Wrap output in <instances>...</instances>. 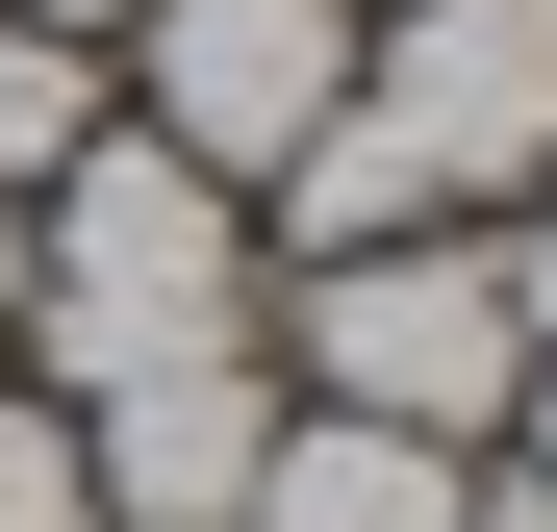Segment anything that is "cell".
I'll list each match as a JSON object with an SVG mask.
<instances>
[{
	"instance_id": "12",
	"label": "cell",
	"mask_w": 557,
	"mask_h": 532,
	"mask_svg": "<svg viewBox=\"0 0 557 532\" xmlns=\"http://www.w3.org/2000/svg\"><path fill=\"white\" fill-rule=\"evenodd\" d=\"M0 355H26V203H0Z\"/></svg>"
},
{
	"instance_id": "1",
	"label": "cell",
	"mask_w": 557,
	"mask_h": 532,
	"mask_svg": "<svg viewBox=\"0 0 557 532\" xmlns=\"http://www.w3.org/2000/svg\"><path fill=\"white\" fill-rule=\"evenodd\" d=\"M228 330H253V203L102 102V152L26 203V355L51 381H152V355H228Z\"/></svg>"
},
{
	"instance_id": "10",
	"label": "cell",
	"mask_w": 557,
	"mask_h": 532,
	"mask_svg": "<svg viewBox=\"0 0 557 532\" xmlns=\"http://www.w3.org/2000/svg\"><path fill=\"white\" fill-rule=\"evenodd\" d=\"M456 532H557V482H532V457H482V482H456Z\"/></svg>"
},
{
	"instance_id": "2",
	"label": "cell",
	"mask_w": 557,
	"mask_h": 532,
	"mask_svg": "<svg viewBox=\"0 0 557 532\" xmlns=\"http://www.w3.org/2000/svg\"><path fill=\"white\" fill-rule=\"evenodd\" d=\"M305 381L278 406H355V431H456V457H507V381H532V305L482 228H381V253H305Z\"/></svg>"
},
{
	"instance_id": "9",
	"label": "cell",
	"mask_w": 557,
	"mask_h": 532,
	"mask_svg": "<svg viewBox=\"0 0 557 532\" xmlns=\"http://www.w3.org/2000/svg\"><path fill=\"white\" fill-rule=\"evenodd\" d=\"M507 305H532V381H507V431H532V482H557V253L507 228Z\"/></svg>"
},
{
	"instance_id": "6",
	"label": "cell",
	"mask_w": 557,
	"mask_h": 532,
	"mask_svg": "<svg viewBox=\"0 0 557 532\" xmlns=\"http://www.w3.org/2000/svg\"><path fill=\"white\" fill-rule=\"evenodd\" d=\"M456 431H355V406H278V457H253V507L228 532H456Z\"/></svg>"
},
{
	"instance_id": "13",
	"label": "cell",
	"mask_w": 557,
	"mask_h": 532,
	"mask_svg": "<svg viewBox=\"0 0 557 532\" xmlns=\"http://www.w3.org/2000/svg\"><path fill=\"white\" fill-rule=\"evenodd\" d=\"M532 253H557V152H532Z\"/></svg>"
},
{
	"instance_id": "5",
	"label": "cell",
	"mask_w": 557,
	"mask_h": 532,
	"mask_svg": "<svg viewBox=\"0 0 557 532\" xmlns=\"http://www.w3.org/2000/svg\"><path fill=\"white\" fill-rule=\"evenodd\" d=\"M278 457V355H152V381H76V482H102V532H228Z\"/></svg>"
},
{
	"instance_id": "11",
	"label": "cell",
	"mask_w": 557,
	"mask_h": 532,
	"mask_svg": "<svg viewBox=\"0 0 557 532\" xmlns=\"http://www.w3.org/2000/svg\"><path fill=\"white\" fill-rule=\"evenodd\" d=\"M0 26H76V51H102V26H127V0H0Z\"/></svg>"
},
{
	"instance_id": "7",
	"label": "cell",
	"mask_w": 557,
	"mask_h": 532,
	"mask_svg": "<svg viewBox=\"0 0 557 532\" xmlns=\"http://www.w3.org/2000/svg\"><path fill=\"white\" fill-rule=\"evenodd\" d=\"M76 152H102V51L76 26H0V203H51Z\"/></svg>"
},
{
	"instance_id": "8",
	"label": "cell",
	"mask_w": 557,
	"mask_h": 532,
	"mask_svg": "<svg viewBox=\"0 0 557 532\" xmlns=\"http://www.w3.org/2000/svg\"><path fill=\"white\" fill-rule=\"evenodd\" d=\"M0 532H102V482H76V406L0 381Z\"/></svg>"
},
{
	"instance_id": "4",
	"label": "cell",
	"mask_w": 557,
	"mask_h": 532,
	"mask_svg": "<svg viewBox=\"0 0 557 532\" xmlns=\"http://www.w3.org/2000/svg\"><path fill=\"white\" fill-rule=\"evenodd\" d=\"M355 102H381V152L431 203H532V152H557V0H381L355 26Z\"/></svg>"
},
{
	"instance_id": "3",
	"label": "cell",
	"mask_w": 557,
	"mask_h": 532,
	"mask_svg": "<svg viewBox=\"0 0 557 532\" xmlns=\"http://www.w3.org/2000/svg\"><path fill=\"white\" fill-rule=\"evenodd\" d=\"M102 51H127V127H152V152H203L228 203L355 102V0H127Z\"/></svg>"
}]
</instances>
